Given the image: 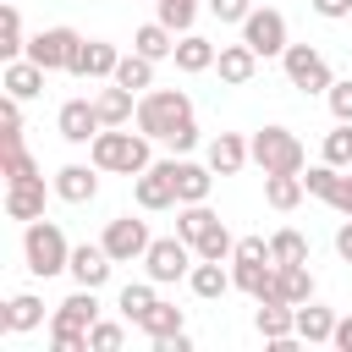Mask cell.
<instances>
[{
  "label": "cell",
  "mask_w": 352,
  "mask_h": 352,
  "mask_svg": "<svg viewBox=\"0 0 352 352\" xmlns=\"http://www.w3.org/2000/svg\"><path fill=\"white\" fill-rule=\"evenodd\" d=\"M22 258H28V270L38 275V280H50V275H60V270H72V242H66V231L55 226V220H28V231H22Z\"/></svg>",
  "instance_id": "obj_1"
},
{
  "label": "cell",
  "mask_w": 352,
  "mask_h": 352,
  "mask_svg": "<svg viewBox=\"0 0 352 352\" xmlns=\"http://www.w3.org/2000/svg\"><path fill=\"white\" fill-rule=\"evenodd\" d=\"M192 121V99L182 94V88H148L143 99H138V132L143 138H170V132H182Z\"/></svg>",
  "instance_id": "obj_2"
},
{
  "label": "cell",
  "mask_w": 352,
  "mask_h": 352,
  "mask_svg": "<svg viewBox=\"0 0 352 352\" xmlns=\"http://www.w3.org/2000/svg\"><path fill=\"white\" fill-rule=\"evenodd\" d=\"M94 165L99 170H121V176H138L148 170V138L143 132H121V126H104L94 143H88Z\"/></svg>",
  "instance_id": "obj_3"
},
{
  "label": "cell",
  "mask_w": 352,
  "mask_h": 352,
  "mask_svg": "<svg viewBox=\"0 0 352 352\" xmlns=\"http://www.w3.org/2000/svg\"><path fill=\"white\" fill-rule=\"evenodd\" d=\"M248 148H253V165L264 176H302V165H308V154H302L292 126H264V132H253Z\"/></svg>",
  "instance_id": "obj_4"
},
{
  "label": "cell",
  "mask_w": 352,
  "mask_h": 352,
  "mask_svg": "<svg viewBox=\"0 0 352 352\" xmlns=\"http://www.w3.org/2000/svg\"><path fill=\"white\" fill-rule=\"evenodd\" d=\"M192 242L187 236H160V242H148V253H143V264H148V280L154 286H170V280H182V275H192Z\"/></svg>",
  "instance_id": "obj_5"
},
{
  "label": "cell",
  "mask_w": 352,
  "mask_h": 352,
  "mask_svg": "<svg viewBox=\"0 0 352 352\" xmlns=\"http://www.w3.org/2000/svg\"><path fill=\"white\" fill-rule=\"evenodd\" d=\"M280 66H286V77H292V88H302V94H330V60L314 50V44H286V55H280Z\"/></svg>",
  "instance_id": "obj_6"
},
{
  "label": "cell",
  "mask_w": 352,
  "mask_h": 352,
  "mask_svg": "<svg viewBox=\"0 0 352 352\" xmlns=\"http://www.w3.org/2000/svg\"><path fill=\"white\" fill-rule=\"evenodd\" d=\"M77 50H82L77 28H44V33H33V38H28V60H38L44 72H66Z\"/></svg>",
  "instance_id": "obj_7"
},
{
  "label": "cell",
  "mask_w": 352,
  "mask_h": 352,
  "mask_svg": "<svg viewBox=\"0 0 352 352\" xmlns=\"http://www.w3.org/2000/svg\"><path fill=\"white\" fill-rule=\"evenodd\" d=\"M99 242H104V253H110L116 264H132V258H143V253H148V242H154V236H148V226H143V220L116 214V220L104 226V236H99Z\"/></svg>",
  "instance_id": "obj_8"
},
{
  "label": "cell",
  "mask_w": 352,
  "mask_h": 352,
  "mask_svg": "<svg viewBox=\"0 0 352 352\" xmlns=\"http://www.w3.org/2000/svg\"><path fill=\"white\" fill-rule=\"evenodd\" d=\"M242 44H253L258 55H286V16L280 11H248V22H242Z\"/></svg>",
  "instance_id": "obj_9"
},
{
  "label": "cell",
  "mask_w": 352,
  "mask_h": 352,
  "mask_svg": "<svg viewBox=\"0 0 352 352\" xmlns=\"http://www.w3.org/2000/svg\"><path fill=\"white\" fill-rule=\"evenodd\" d=\"M55 126H60V138H66V143H94V138L104 132V121H99L94 99H66V104H60V116H55Z\"/></svg>",
  "instance_id": "obj_10"
},
{
  "label": "cell",
  "mask_w": 352,
  "mask_h": 352,
  "mask_svg": "<svg viewBox=\"0 0 352 352\" xmlns=\"http://www.w3.org/2000/svg\"><path fill=\"white\" fill-rule=\"evenodd\" d=\"M116 66H121V50L116 44H104V38H82V50L72 55V77H116Z\"/></svg>",
  "instance_id": "obj_11"
},
{
  "label": "cell",
  "mask_w": 352,
  "mask_h": 352,
  "mask_svg": "<svg viewBox=\"0 0 352 352\" xmlns=\"http://www.w3.org/2000/svg\"><path fill=\"white\" fill-rule=\"evenodd\" d=\"M176 204V176H170V160L138 170V209H170Z\"/></svg>",
  "instance_id": "obj_12"
},
{
  "label": "cell",
  "mask_w": 352,
  "mask_h": 352,
  "mask_svg": "<svg viewBox=\"0 0 352 352\" xmlns=\"http://www.w3.org/2000/svg\"><path fill=\"white\" fill-rule=\"evenodd\" d=\"M110 264H116V258L104 253V242H82V248H72V280H77V286H94V292H99V286L110 280Z\"/></svg>",
  "instance_id": "obj_13"
},
{
  "label": "cell",
  "mask_w": 352,
  "mask_h": 352,
  "mask_svg": "<svg viewBox=\"0 0 352 352\" xmlns=\"http://www.w3.org/2000/svg\"><path fill=\"white\" fill-rule=\"evenodd\" d=\"M314 297V275H308V264H275V286H270V297H258V302H308Z\"/></svg>",
  "instance_id": "obj_14"
},
{
  "label": "cell",
  "mask_w": 352,
  "mask_h": 352,
  "mask_svg": "<svg viewBox=\"0 0 352 352\" xmlns=\"http://www.w3.org/2000/svg\"><path fill=\"white\" fill-rule=\"evenodd\" d=\"M258 336L270 341V346H292L297 341V308L292 302H258Z\"/></svg>",
  "instance_id": "obj_15"
},
{
  "label": "cell",
  "mask_w": 352,
  "mask_h": 352,
  "mask_svg": "<svg viewBox=\"0 0 352 352\" xmlns=\"http://www.w3.org/2000/svg\"><path fill=\"white\" fill-rule=\"evenodd\" d=\"M214 66H220V82L242 88V82H253V72H258V50H253V44H220Z\"/></svg>",
  "instance_id": "obj_16"
},
{
  "label": "cell",
  "mask_w": 352,
  "mask_h": 352,
  "mask_svg": "<svg viewBox=\"0 0 352 352\" xmlns=\"http://www.w3.org/2000/svg\"><path fill=\"white\" fill-rule=\"evenodd\" d=\"M94 192H99V165H60V170H55V198L88 204Z\"/></svg>",
  "instance_id": "obj_17"
},
{
  "label": "cell",
  "mask_w": 352,
  "mask_h": 352,
  "mask_svg": "<svg viewBox=\"0 0 352 352\" xmlns=\"http://www.w3.org/2000/svg\"><path fill=\"white\" fill-rule=\"evenodd\" d=\"M6 214H11V220H38V214H44V176L6 182Z\"/></svg>",
  "instance_id": "obj_18"
},
{
  "label": "cell",
  "mask_w": 352,
  "mask_h": 352,
  "mask_svg": "<svg viewBox=\"0 0 352 352\" xmlns=\"http://www.w3.org/2000/svg\"><path fill=\"white\" fill-rule=\"evenodd\" d=\"M0 88H6L11 99H33V94H44V66H38V60H28V55H16V60H6Z\"/></svg>",
  "instance_id": "obj_19"
},
{
  "label": "cell",
  "mask_w": 352,
  "mask_h": 352,
  "mask_svg": "<svg viewBox=\"0 0 352 352\" xmlns=\"http://www.w3.org/2000/svg\"><path fill=\"white\" fill-rule=\"evenodd\" d=\"M170 176H176V204H204V198H209V187H214V170H209V165L170 160Z\"/></svg>",
  "instance_id": "obj_20"
},
{
  "label": "cell",
  "mask_w": 352,
  "mask_h": 352,
  "mask_svg": "<svg viewBox=\"0 0 352 352\" xmlns=\"http://www.w3.org/2000/svg\"><path fill=\"white\" fill-rule=\"evenodd\" d=\"M94 319H99V297H94V286H77V292L55 308V319H50V324H66V330H94Z\"/></svg>",
  "instance_id": "obj_21"
},
{
  "label": "cell",
  "mask_w": 352,
  "mask_h": 352,
  "mask_svg": "<svg viewBox=\"0 0 352 352\" xmlns=\"http://www.w3.org/2000/svg\"><path fill=\"white\" fill-rule=\"evenodd\" d=\"M248 160H253V148H248L236 132H220V138L209 143V170H214V176H236Z\"/></svg>",
  "instance_id": "obj_22"
},
{
  "label": "cell",
  "mask_w": 352,
  "mask_h": 352,
  "mask_svg": "<svg viewBox=\"0 0 352 352\" xmlns=\"http://www.w3.org/2000/svg\"><path fill=\"white\" fill-rule=\"evenodd\" d=\"M94 110H99V121H104V126H126V121H138V104H132V88H121V82H110V88H99V99H94Z\"/></svg>",
  "instance_id": "obj_23"
},
{
  "label": "cell",
  "mask_w": 352,
  "mask_h": 352,
  "mask_svg": "<svg viewBox=\"0 0 352 352\" xmlns=\"http://www.w3.org/2000/svg\"><path fill=\"white\" fill-rule=\"evenodd\" d=\"M231 280H236V292H248V297H270V286H275V258H236Z\"/></svg>",
  "instance_id": "obj_24"
},
{
  "label": "cell",
  "mask_w": 352,
  "mask_h": 352,
  "mask_svg": "<svg viewBox=\"0 0 352 352\" xmlns=\"http://www.w3.org/2000/svg\"><path fill=\"white\" fill-rule=\"evenodd\" d=\"M330 336H336V314H330V308H319L314 297H308V302H297V341H308V346H314V341H330Z\"/></svg>",
  "instance_id": "obj_25"
},
{
  "label": "cell",
  "mask_w": 352,
  "mask_h": 352,
  "mask_svg": "<svg viewBox=\"0 0 352 352\" xmlns=\"http://www.w3.org/2000/svg\"><path fill=\"white\" fill-rule=\"evenodd\" d=\"M132 50H138V55H148V60H165V55H176V33L154 16V22H143V28L132 33Z\"/></svg>",
  "instance_id": "obj_26"
},
{
  "label": "cell",
  "mask_w": 352,
  "mask_h": 352,
  "mask_svg": "<svg viewBox=\"0 0 352 352\" xmlns=\"http://www.w3.org/2000/svg\"><path fill=\"white\" fill-rule=\"evenodd\" d=\"M187 286H192L198 297H226L236 280L220 270V258H198V264H192V275H187Z\"/></svg>",
  "instance_id": "obj_27"
},
{
  "label": "cell",
  "mask_w": 352,
  "mask_h": 352,
  "mask_svg": "<svg viewBox=\"0 0 352 352\" xmlns=\"http://www.w3.org/2000/svg\"><path fill=\"white\" fill-rule=\"evenodd\" d=\"M214 55H220V50H214L209 38H198V33H182V44H176V66H182V72H209Z\"/></svg>",
  "instance_id": "obj_28"
},
{
  "label": "cell",
  "mask_w": 352,
  "mask_h": 352,
  "mask_svg": "<svg viewBox=\"0 0 352 352\" xmlns=\"http://www.w3.org/2000/svg\"><path fill=\"white\" fill-rule=\"evenodd\" d=\"M33 324H44V302L33 297V292H16L11 302H6V330H33Z\"/></svg>",
  "instance_id": "obj_29"
},
{
  "label": "cell",
  "mask_w": 352,
  "mask_h": 352,
  "mask_svg": "<svg viewBox=\"0 0 352 352\" xmlns=\"http://www.w3.org/2000/svg\"><path fill=\"white\" fill-rule=\"evenodd\" d=\"M138 330H143L148 341H165V336H176V330H182V308H176V302H154V308L138 319Z\"/></svg>",
  "instance_id": "obj_30"
},
{
  "label": "cell",
  "mask_w": 352,
  "mask_h": 352,
  "mask_svg": "<svg viewBox=\"0 0 352 352\" xmlns=\"http://www.w3.org/2000/svg\"><path fill=\"white\" fill-rule=\"evenodd\" d=\"M110 82H121V88H132V94H138V88H154V60L132 50V55H121V66H116Z\"/></svg>",
  "instance_id": "obj_31"
},
{
  "label": "cell",
  "mask_w": 352,
  "mask_h": 352,
  "mask_svg": "<svg viewBox=\"0 0 352 352\" xmlns=\"http://www.w3.org/2000/svg\"><path fill=\"white\" fill-rule=\"evenodd\" d=\"M0 55H6V60L28 55V44H22V11H16V0H6V11H0Z\"/></svg>",
  "instance_id": "obj_32"
},
{
  "label": "cell",
  "mask_w": 352,
  "mask_h": 352,
  "mask_svg": "<svg viewBox=\"0 0 352 352\" xmlns=\"http://www.w3.org/2000/svg\"><path fill=\"white\" fill-rule=\"evenodd\" d=\"M302 176H264V198H270V209H297L302 204Z\"/></svg>",
  "instance_id": "obj_33"
},
{
  "label": "cell",
  "mask_w": 352,
  "mask_h": 352,
  "mask_svg": "<svg viewBox=\"0 0 352 352\" xmlns=\"http://www.w3.org/2000/svg\"><path fill=\"white\" fill-rule=\"evenodd\" d=\"M154 302H160V297H154V280H138V286L126 280V286H121V302H116V308H121V319H132V324H138V319H143V314H148Z\"/></svg>",
  "instance_id": "obj_34"
},
{
  "label": "cell",
  "mask_w": 352,
  "mask_h": 352,
  "mask_svg": "<svg viewBox=\"0 0 352 352\" xmlns=\"http://www.w3.org/2000/svg\"><path fill=\"white\" fill-rule=\"evenodd\" d=\"M270 258H275V264H308V242H302V231H292V226L275 231V236H270Z\"/></svg>",
  "instance_id": "obj_35"
},
{
  "label": "cell",
  "mask_w": 352,
  "mask_h": 352,
  "mask_svg": "<svg viewBox=\"0 0 352 352\" xmlns=\"http://www.w3.org/2000/svg\"><path fill=\"white\" fill-rule=\"evenodd\" d=\"M220 214L214 209H204V204H182V214H176V236H187V242H198L209 226H214Z\"/></svg>",
  "instance_id": "obj_36"
},
{
  "label": "cell",
  "mask_w": 352,
  "mask_h": 352,
  "mask_svg": "<svg viewBox=\"0 0 352 352\" xmlns=\"http://www.w3.org/2000/svg\"><path fill=\"white\" fill-rule=\"evenodd\" d=\"M192 253H198V258H220V264H226V258L236 253V242H231V231H226V226L214 220V226H209V231H204V236L192 242Z\"/></svg>",
  "instance_id": "obj_37"
},
{
  "label": "cell",
  "mask_w": 352,
  "mask_h": 352,
  "mask_svg": "<svg viewBox=\"0 0 352 352\" xmlns=\"http://www.w3.org/2000/svg\"><path fill=\"white\" fill-rule=\"evenodd\" d=\"M154 16H160L170 33H187L192 16H198V0H154Z\"/></svg>",
  "instance_id": "obj_38"
},
{
  "label": "cell",
  "mask_w": 352,
  "mask_h": 352,
  "mask_svg": "<svg viewBox=\"0 0 352 352\" xmlns=\"http://www.w3.org/2000/svg\"><path fill=\"white\" fill-rule=\"evenodd\" d=\"M324 165H352V121H336V132H324Z\"/></svg>",
  "instance_id": "obj_39"
},
{
  "label": "cell",
  "mask_w": 352,
  "mask_h": 352,
  "mask_svg": "<svg viewBox=\"0 0 352 352\" xmlns=\"http://www.w3.org/2000/svg\"><path fill=\"white\" fill-rule=\"evenodd\" d=\"M22 143V99H0V148H16Z\"/></svg>",
  "instance_id": "obj_40"
},
{
  "label": "cell",
  "mask_w": 352,
  "mask_h": 352,
  "mask_svg": "<svg viewBox=\"0 0 352 352\" xmlns=\"http://www.w3.org/2000/svg\"><path fill=\"white\" fill-rule=\"evenodd\" d=\"M0 170H6V182H28V176H38V165H33V154H28L22 143H16V148H6Z\"/></svg>",
  "instance_id": "obj_41"
},
{
  "label": "cell",
  "mask_w": 352,
  "mask_h": 352,
  "mask_svg": "<svg viewBox=\"0 0 352 352\" xmlns=\"http://www.w3.org/2000/svg\"><path fill=\"white\" fill-rule=\"evenodd\" d=\"M50 341H55V352H94L88 330H66V324H50Z\"/></svg>",
  "instance_id": "obj_42"
},
{
  "label": "cell",
  "mask_w": 352,
  "mask_h": 352,
  "mask_svg": "<svg viewBox=\"0 0 352 352\" xmlns=\"http://www.w3.org/2000/svg\"><path fill=\"white\" fill-rule=\"evenodd\" d=\"M88 341H94V352H116V346L126 341V330H121V324H110V319H94Z\"/></svg>",
  "instance_id": "obj_43"
},
{
  "label": "cell",
  "mask_w": 352,
  "mask_h": 352,
  "mask_svg": "<svg viewBox=\"0 0 352 352\" xmlns=\"http://www.w3.org/2000/svg\"><path fill=\"white\" fill-rule=\"evenodd\" d=\"M324 99H330V116L336 121H352V77H336Z\"/></svg>",
  "instance_id": "obj_44"
},
{
  "label": "cell",
  "mask_w": 352,
  "mask_h": 352,
  "mask_svg": "<svg viewBox=\"0 0 352 352\" xmlns=\"http://www.w3.org/2000/svg\"><path fill=\"white\" fill-rule=\"evenodd\" d=\"M324 204H330V209H341V214H352V176H341V170H336V182L324 187Z\"/></svg>",
  "instance_id": "obj_45"
},
{
  "label": "cell",
  "mask_w": 352,
  "mask_h": 352,
  "mask_svg": "<svg viewBox=\"0 0 352 352\" xmlns=\"http://www.w3.org/2000/svg\"><path fill=\"white\" fill-rule=\"evenodd\" d=\"M209 11H214L220 22H248V11H253V0H209Z\"/></svg>",
  "instance_id": "obj_46"
},
{
  "label": "cell",
  "mask_w": 352,
  "mask_h": 352,
  "mask_svg": "<svg viewBox=\"0 0 352 352\" xmlns=\"http://www.w3.org/2000/svg\"><path fill=\"white\" fill-rule=\"evenodd\" d=\"M231 258H270V242H264V236H242Z\"/></svg>",
  "instance_id": "obj_47"
},
{
  "label": "cell",
  "mask_w": 352,
  "mask_h": 352,
  "mask_svg": "<svg viewBox=\"0 0 352 352\" xmlns=\"http://www.w3.org/2000/svg\"><path fill=\"white\" fill-rule=\"evenodd\" d=\"M319 16H330V22H341V16H352V0H308Z\"/></svg>",
  "instance_id": "obj_48"
},
{
  "label": "cell",
  "mask_w": 352,
  "mask_h": 352,
  "mask_svg": "<svg viewBox=\"0 0 352 352\" xmlns=\"http://www.w3.org/2000/svg\"><path fill=\"white\" fill-rule=\"evenodd\" d=\"M165 143H170V148H176V154H187V148H192V143H198V126H192V121H187V126H182V132H170V138H165Z\"/></svg>",
  "instance_id": "obj_49"
},
{
  "label": "cell",
  "mask_w": 352,
  "mask_h": 352,
  "mask_svg": "<svg viewBox=\"0 0 352 352\" xmlns=\"http://www.w3.org/2000/svg\"><path fill=\"white\" fill-rule=\"evenodd\" d=\"M330 341H336L341 352H352V314H346V319H336V336H330Z\"/></svg>",
  "instance_id": "obj_50"
},
{
  "label": "cell",
  "mask_w": 352,
  "mask_h": 352,
  "mask_svg": "<svg viewBox=\"0 0 352 352\" xmlns=\"http://www.w3.org/2000/svg\"><path fill=\"white\" fill-rule=\"evenodd\" d=\"M336 253H341V258H346V264H352V214H346V226H341V231H336Z\"/></svg>",
  "instance_id": "obj_51"
}]
</instances>
